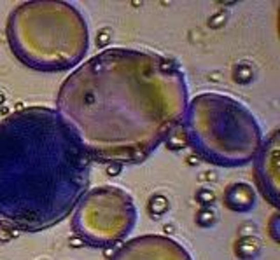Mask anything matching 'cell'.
Instances as JSON below:
<instances>
[{
	"instance_id": "1",
	"label": "cell",
	"mask_w": 280,
	"mask_h": 260,
	"mask_svg": "<svg viewBox=\"0 0 280 260\" xmlns=\"http://www.w3.org/2000/svg\"><path fill=\"white\" fill-rule=\"evenodd\" d=\"M261 251V243L257 237L252 236H242L238 241L235 243V253L236 257L244 258V260H250L254 257H257Z\"/></svg>"
},
{
	"instance_id": "2",
	"label": "cell",
	"mask_w": 280,
	"mask_h": 260,
	"mask_svg": "<svg viewBox=\"0 0 280 260\" xmlns=\"http://www.w3.org/2000/svg\"><path fill=\"white\" fill-rule=\"evenodd\" d=\"M168 208H170V203H168V199L161 194L151 196L149 203H147V211L151 213L152 219H159V216H163L165 213L168 211Z\"/></svg>"
},
{
	"instance_id": "3",
	"label": "cell",
	"mask_w": 280,
	"mask_h": 260,
	"mask_svg": "<svg viewBox=\"0 0 280 260\" xmlns=\"http://www.w3.org/2000/svg\"><path fill=\"white\" fill-rule=\"evenodd\" d=\"M252 79H254V70L247 63H240V65L233 67V80H235L236 84L245 86V84H249Z\"/></svg>"
},
{
	"instance_id": "4",
	"label": "cell",
	"mask_w": 280,
	"mask_h": 260,
	"mask_svg": "<svg viewBox=\"0 0 280 260\" xmlns=\"http://www.w3.org/2000/svg\"><path fill=\"white\" fill-rule=\"evenodd\" d=\"M188 145V138H186V131L182 129H173L170 135H168V140H167V147L170 150L177 152L181 148H184Z\"/></svg>"
},
{
	"instance_id": "5",
	"label": "cell",
	"mask_w": 280,
	"mask_h": 260,
	"mask_svg": "<svg viewBox=\"0 0 280 260\" xmlns=\"http://www.w3.org/2000/svg\"><path fill=\"white\" fill-rule=\"evenodd\" d=\"M215 220H217V215H215V211L212 210V208H202V210L196 213V216H194V222L203 229L212 227V225L215 224Z\"/></svg>"
},
{
	"instance_id": "6",
	"label": "cell",
	"mask_w": 280,
	"mask_h": 260,
	"mask_svg": "<svg viewBox=\"0 0 280 260\" xmlns=\"http://www.w3.org/2000/svg\"><path fill=\"white\" fill-rule=\"evenodd\" d=\"M196 201L202 204V208H210L215 203V192L209 187H202L196 192Z\"/></svg>"
},
{
	"instance_id": "7",
	"label": "cell",
	"mask_w": 280,
	"mask_h": 260,
	"mask_svg": "<svg viewBox=\"0 0 280 260\" xmlns=\"http://www.w3.org/2000/svg\"><path fill=\"white\" fill-rule=\"evenodd\" d=\"M226 19H228V16H226V12L224 11H219V12H215L212 18L207 21V25H209V28L212 30H219L221 27H224V23H226Z\"/></svg>"
},
{
	"instance_id": "8",
	"label": "cell",
	"mask_w": 280,
	"mask_h": 260,
	"mask_svg": "<svg viewBox=\"0 0 280 260\" xmlns=\"http://www.w3.org/2000/svg\"><path fill=\"white\" fill-rule=\"evenodd\" d=\"M18 236V231H14L12 227H6V225H0V243H9Z\"/></svg>"
},
{
	"instance_id": "9",
	"label": "cell",
	"mask_w": 280,
	"mask_h": 260,
	"mask_svg": "<svg viewBox=\"0 0 280 260\" xmlns=\"http://www.w3.org/2000/svg\"><path fill=\"white\" fill-rule=\"evenodd\" d=\"M110 39H112V35H110L107 28L100 30L98 35H96V46H98V48H105V46L110 44Z\"/></svg>"
},
{
	"instance_id": "10",
	"label": "cell",
	"mask_w": 280,
	"mask_h": 260,
	"mask_svg": "<svg viewBox=\"0 0 280 260\" xmlns=\"http://www.w3.org/2000/svg\"><path fill=\"white\" fill-rule=\"evenodd\" d=\"M121 169H123L121 163H110L107 168H105V173H107L109 177H117V175L121 173Z\"/></svg>"
},
{
	"instance_id": "11",
	"label": "cell",
	"mask_w": 280,
	"mask_h": 260,
	"mask_svg": "<svg viewBox=\"0 0 280 260\" xmlns=\"http://www.w3.org/2000/svg\"><path fill=\"white\" fill-rule=\"evenodd\" d=\"M217 178H219L217 171H203V173H200L198 180H200V182H215Z\"/></svg>"
},
{
	"instance_id": "12",
	"label": "cell",
	"mask_w": 280,
	"mask_h": 260,
	"mask_svg": "<svg viewBox=\"0 0 280 260\" xmlns=\"http://www.w3.org/2000/svg\"><path fill=\"white\" fill-rule=\"evenodd\" d=\"M158 65H159V68H161L163 72H167V70L170 72L172 68H177V65L173 63V59H159Z\"/></svg>"
},
{
	"instance_id": "13",
	"label": "cell",
	"mask_w": 280,
	"mask_h": 260,
	"mask_svg": "<svg viewBox=\"0 0 280 260\" xmlns=\"http://www.w3.org/2000/svg\"><path fill=\"white\" fill-rule=\"evenodd\" d=\"M69 245H70V248H83V246L86 245V241L79 236H72L69 240Z\"/></svg>"
},
{
	"instance_id": "14",
	"label": "cell",
	"mask_w": 280,
	"mask_h": 260,
	"mask_svg": "<svg viewBox=\"0 0 280 260\" xmlns=\"http://www.w3.org/2000/svg\"><path fill=\"white\" fill-rule=\"evenodd\" d=\"M186 163H188L189 166H196V164H198V159H196V156H189L188 159H186Z\"/></svg>"
},
{
	"instance_id": "15",
	"label": "cell",
	"mask_w": 280,
	"mask_h": 260,
	"mask_svg": "<svg viewBox=\"0 0 280 260\" xmlns=\"http://www.w3.org/2000/svg\"><path fill=\"white\" fill-rule=\"evenodd\" d=\"M165 232H167V234H172V232H175V227H173L172 224H167V225H165Z\"/></svg>"
},
{
	"instance_id": "16",
	"label": "cell",
	"mask_w": 280,
	"mask_h": 260,
	"mask_svg": "<svg viewBox=\"0 0 280 260\" xmlns=\"http://www.w3.org/2000/svg\"><path fill=\"white\" fill-rule=\"evenodd\" d=\"M209 79H212V80H221V75H219V72H212V74L209 75Z\"/></svg>"
},
{
	"instance_id": "17",
	"label": "cell",
	"mask_w": 280,
	"mask_h": 260,
	"mask_svg": "<svg viewBox=\"0 0 280 260\" xmlns=\"http://www.w3.org/2000/svg\"><path fill=\"white\" fill-rule=\"evenodd\" d=\"M6 114H9V109H7L6 105L0 106V116H6Z\"/></svg>"
},
{
	"instance_id": "18",
	"label": "cell",
	"mask_w": 280,
	"mask_h": 260,
	"mask_svg": "<svg viewBox=\"0 0 280 260\" xmlns=\"http://www.w3.org/2000/svg\"><path fill=\"white\" fill-rule=\"evenodd\" d=\"M4 105H6V95L0 93V106H4Z\"/></svg>"
}]
</instances>
